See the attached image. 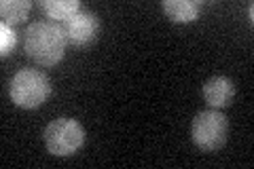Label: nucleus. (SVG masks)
<instances>
[{"mask_svg":"<svg viewBox=\"0 0 254 169\" xmlns=\"http://www.w3.org/2000/svg\"><path fill=\"white\" fill-rule=\"evenodd\" d=\"M45 146L53 157H70L85 144V129L76 118L60 116L45 127Z\"/></svg>","mask_w":254,"mask_h":169,"instance_id":"20e7f679","label":"nucleus"},{"mask_svg":"<svg viewBox=\"0 0 254 169\" xmlns=\"http://www.w3.org/2000/svg\"><path fill=\"white\" fill-rule=\"evenodd\" d=\"M68 38L64 26L58 21L41 19L32 21L23 32V49L30 59H34L38 66L51 68L66 55Z\"/></svg>","mask_w":254,"mask_h":169,"instance_id":"f257e3e1","label":"nucleus"},{"mask_svg":"<svg viewBox=\"0 0 254 169\" xmlns=\"http://www.w3.org/2000/svg\"><path fill=\"white\" fill-rule=\"evenodd\" d=\"M30 9V0H2L0 2V15H2V21L9 26H17V23L26 21Z\"/></svg>","mask_w":254,"mask_h":169,"instance_id":"1a4fd4ad","label":"nucleus"},{"mask_svg":"<svg viewBox=\"0 0 254 169\" xmlns=\"http://www.w3.org/2000/svg\"><path fill=\"white\" fill-rule=\"evenodd\" d=\"M15 45H17V32H15V28L4 21H0V55H2V57L11 55Z\"/></svg>","mask_w":254,"mask_h":169,"instance_id":"9d476101","label":"nucleus"},{"mask_svg":"<svg viewBox=\"0 0 254 169\" xmlns=\"http://www.w3.org/2000/svg\"><path fill=\"white\" fill-rule=\"evenodd\" d=\"M229 135V120L216 108H208L197 112L190 125V138L195 146L203 152H216L227 144Z\"/></svg>","mask_w":254,"mask_h":169,"instance_id":"7ed1b4c3","label":"nucleus"},{"mask_svg":"<svg viewBox=\"0 0 254 169\" xmlns=\"http://www.w3.org/2000/svg\"><path fill=\"white\" fill-rule=\"evenodd\" d=\"M38 6L45 11L49 21H58V23H64L74 13L81 11V2L78 0H41Z\"/></svg>","mask_w":254,"mask_h":169,"instance_id":"6e6552de","label":"nucleus"},{"mask_svg":"<svg viewBox=\"0 0 254 169\" xmlns=\"http://www.w3.org/2000/svg\"><path fill=\"white\" fill-rule=\"evenodd\" d=\"M235 98V85L229 76H210L203 83V100L210 108H227L231 106V102Z\"/></svg>","mask_w":254,"mask_h":169,"instance_id":"423d86ee","label":"nucleus"},{"mask_svg":"<svg viewBox=\"0 0 254 169\" xmlns=\"http://www.w3.org/2000/svg\"><path fill=\"white\" fill-rule=\"evenodd\" d=\"M9 95L15 106L19 108H26V110L38 108L51 95V80L41 70H32V68L19 70L11 78Z\"/></svg>","mask_w":254,"mask_h":169,"instance_id":"f03ea898","label":"nucleus"},{"mask_svg":"<svg viewBox=\"0 0 254 169\" xmlns=\"http://www.w3.org/2000/svg\"><path fill=\"white\" fill-rule=\"evenodd\" d=\"M252 15H254V4L250 2V4H248V17H250V21H252Z\"/></svg>","mask_w":254,"mask_h":169,"instance_id":"9b49d317","label":"nucleus"},{"mask_svg":"<svg viewBox=\"0 0 254 169\" xmlns=\"http://www.w3.org/2000/svg\"><path fill=\"white\" fill-rule=\"evenodd\" d=\"M62 26H64V32H66L68 45L87 47V45H91L93 40L98 38L100 19H98V15L95 13L81 9L78 13H74L70 19L64 21Z\"/></svg>","mask_w":254,"mask_h":169,"instance_id":"39448f33","label":"nucleus"},{"mask_svg":"<svg viewBox=\"0 0 254 169\" xmlns=\"http://www.w3.org/2000/svg\"><path fill=\"white\" fill-rule=\"evenodd\" d=\"M161 9L174 23H190L199 17V2L193 0H163Z\"/></svg>","mask_w":254,"mask_h":169,"instance_id":"0eeeda50","label":"nucleus"}]
</instances>
